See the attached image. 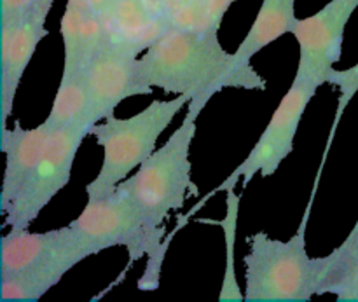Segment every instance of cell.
Wrapping results in <instances>:
<instances>
[{"instance_id":"9a60e30c","label":"cell","mask_w":358,"mask_h":302,"mask_svg":"<svg viewBox=\"0 0 358 302\" xmlns=\"http://www.w3.org/2000/svg\"><path fill=\"white\" fill-rule=\"evenodd\" d=\"M45 124L51 131L76 124H96L91 115V100L84 72L62 76Z\"/></svg>"},{"instance_id":"ac0fdd59","label":"cell","mask_w":358,"mask_h":302,"mask_svg":"<svg viewBox=\"0 0 358 302\" xmlns=\"http://www.w3.org/2000/svg\"><path fill=\"white\" fill-rule=\"evenodd\" d=\"M91 7L90 0H66L65 13L62 17V37L65 49V63H63V76H73L83 72L80 66V41H83V24L87 9Z\"/></svg>"},{"instance_id":"8992f818","label":"cell","mask_w":358,"mask_h":302,"mask_svg":"<svg viewBox=\"0 0 358 302\" xmlns=\"http://www.w3.org/2000/svg\"><path fill=\"white\" fill-rule=\"evenodd\" d=\"M93 255L112 247H126L129 268L164 241V226H156L133 199L115 187L110 194L87 201L80 215L70 222Z\"/></svg>"},{"instance_id":"d6986e66","label":"cell","mask_w":358,"mask_h":302,"mask_svg":"<svg viewBox=\"0 0 358 302\" xmlns=\"http://www.w3.org/2000/svg\"><path fill=\"white\" fill-rule=\"evenodd\" d=\"M327 82H331L332 86L338 87L339 93H341V96H339L338 114H336L334 124H332V129H331V136H329V142H327V149H325V157H327L329 149H331V143H332V138H334L336 128H338L339 119H341L346 105H348L350 101L353 100V96L358 93V63L348 70H336L334 69L331 73H329Z\"/></svg>"},{"instance_id":"ffe728a7","label":"cell","mask_w":358,"mask_h":302,"mask_svg":"<svg viewBox=\"0 0 358 302\" xmlns=\"http://www.w3.org/2000/svg\"><path fill=\"white\" fill-rule=\"evenodd\" d=\"M234 0H203L199 6L198 14V30H212L217 31L220 27L222 16Z\"/></svg>"},{"instance_id":"7c38bea8","label":"cell","mask_w":358,"mask_h":302,"mask_svg":"<svg viewBox=\"0 0 358 302\" xmlns=\"http://www.w3.org/2000/svg\"><path fill=\"white\" fill-rule=\"evenodd\" d=\"M52 131L45 122L31 129L21 128L16 121L13 129L2 128L0 131V149L6 154V171H3L2 191H0V210L6 212L17 192L28 180L30 173L41 161Z\"/></svg>"},{"instance_id":"9c48e42d","label":"cell","mask_w":358,"mask_h":302,"mask_svg":"<svg viewBox=\"0 0 358 302\" xmlns=\"http://www.w3.org/2000/svg\"><path fill=\"white\" fill-rule=\"evenodd\" d=\"M90 248L79 234L69 226L45 233H30L28 229H10L2 236L0 247V278L31 271L56 269L63 275L91 257Z\"/></svg>"},{"instance_id":"30bf717a","label":"cell","mask_w":358,"mask_h":302,"mask_svg":"<svg viewBox=\"0 0 358 302\" xmlns=\"http://www.w3.org/2000/svg\"><path fill=\"white\" fill-rule=\"evenodd\" d=\"M358 9V0H331L317 14L297 21L294 37L299 44V69L296 77L322 86L341 59L345 30Z\"/></svg>"},{"instance_id":"5bb4252c","label":"cell","mask_w":358,"mask_h":302,"mask_svg":"<svg viewBox=\"0 0 358 302\" xmlns=\"http://www.w3.org/2000/svg\"><path fill=\"white\" fill-rule=\"evenodd\" d=\"M334 294L339 301H358V236L350 233L341 247L318 259L317 296Z\"/></svg>"},{"instance_id":"5b68a950","label":"cell","mask_w":358,"mask_h":302,"mask_svg":"<svg viewBox=\"0 0 358 302\" xmlns=\"http://www.w3.org/2000/svg\"><path fill=\"white\" fill-rule=\"evenodd\" d=\"M318 87H320V84L315 82V80L294 77L292 86L289 87L283 100L276 107V110L273 112L271 119H269L268 126L262 131L261 138L257 140L250 154L245 157L243 163L222 184L217 185L212 192H208L205 198L199 199L198 205L192 206L185 215L178 217L177 226L168 234L166 240H173L178 229L187 226L189 220L196 215V212H199L205 206V203L210 198H213V196L222 191L227 192L231 189H236L238 180H243V187H247L252 178L255 177V173H261L264 178L276 173L283 159L294 150V138H296L297 129H299L301 119H303L310 101L317 94Z\"/></svg>"},{"instance_id":"4fadbf2b","label":"cell","mask_w":358,"mask_h":302,"mask_svg":"<svg viewBox=\"0 0 358 302\" xmlns=\"http://www.w3.org/2000/svg\"><path fill=\"white\" fill-rule=\"evenodd\" d=\"M297 21L296 0H262L257 17L234 55L241 62L250 63L266 45L273 44L285 34H292Z\"/></svg>"},{"instance_id":"ba28073f","label":"cell","mask_w":358,"mask_h":302,"mask_svg":"<svg viewBox=\"0 0 358 302\" xmlns=\"http://www.w3.org/2000/svg\"><path fill=\"white\" fill-rule=\"evenodd\" d=\"M142 45L126 41H110L84 69L91 100L93 121H105L114 115L115 107L126 98L150 94L154 87L147 82L142 63L136 55Z\"/></svg>"},{"instance_id":"6da1fadb","label":"cell","mask_w":358,"mask_h":302,"mask_svg":"<svg viewBox=\"0 0 358 302\" xmlns=\"http://www.w3.org/2000/svg\"><path fill=\"white\" fill-rule=\"evenodd\" d=\"M147 82L173 94H189V107L203 110L226 87L264 91L266 80L254 66L227 52L217 31L168 28L154 38L140 58Z\"/></svg>"},{"instance_id":"277c9868","label":"cell","mask_w":358,"mask_h":302,"mask_svg":"<svg viewBox=\"0 0 358 302\" xmlns=\"http://www.w3.org/2000/svg\"><path fill=\"white\" fill-rule=\"evenodd\" d=\"M199 114L198 108L187 107L184 121L166 143L154 150L133 177L117 185L156 226H163L170 212L180 210L187 196L198 194V185L191 178L189 149Z\"/></svg>"},{"instance_id":"3957f363","label":"cell","mask_w":358,"mask_h":302,"mask_svg":"<svg viewBox=\"0 0 358 302\" xmlns=\"http://www.w3.org/2000/svg\"><path fill=\"white\" fill-rule=\"evenodd\" d=\"M304 215L297 234L289 241L255 233L247 238L245 302H306L317 296L318 259L308 255Z\"/></svg>"},{"instance_id":"2e32d148","label":"cell","mask_w":358,"mask_h":302,"mask_svg":"<svg viewBox=\"0 0 358 302\" xmlns=\"http://www.w3.org/2000/svg\"><path fill=\"white\" fill-rule=\"evenodd\" d=\"M227 212L224 220H208V219H198L199 224H213V226H220L224 229V240H226V271H224L222 289H220V302H234V301H245V296H241L240 285L236 280V269H234V245H236V231H238V213H240V203L241 194H236L234 189L227 191Z\"/></svg>"},{"instance_id":"7402d4cb","label":"cell","mask_w":358,"mask_h":302,"mask_svg":"<svg viewBox=\"0 0 358 302\" xmlns=\"http://www.w3.org/2000/svg\"><path fill=\"white\" fill-rule=\"evenodd\" d=\"M51 6H52V0H37L34 6V9L37 10H42V13L49 14V10H51Z\"/></svg>"},{"instance_id":"8fae6325","label":"cell","mask_w":358,"mask_h":302,"mask_svg":"<svg viewBox=\"0 0 358 302\" xmlns=\"http://www.w3.org/2000/svg\"><path fill=\"white\" fill-rule=\"evenodd\" d=\"M48 14L31 9L17 23H2L0 30V108L2 128L13 112L14 96L28 63L34 58L37 45L48 35L45 30Z\"/></svg>"},{"instance_id":"52a82bcc","label":"cell","mask_w":358,"mask_h":302,"mask_svg":"<svg viewBox=\"0 0 358 302\" xmlns=\"http://www.w3.org/2000/svg\"><path fill=\"white\" fill-rule=\"evenodd\" d=\"M93 126L76 124L52 131L41 161L3 212L6 226L10 229H28L35 222L38 213L70 182L73 161Z\"/></svg>"},{"instance_id":"e0dca14e","label":"cell","mask_w":358,"mask_h":302,"mask_svg":"<svg viewBox=\"0 0 358 302\" xmlns=\"http://www.w3.org/2000/svg\"><path fill=\"white\" fill-rule=\"evenodd\" d=\"M56 269H31L17 275L0 278V299L2 301H38L58 285L63 278Z\"/></svg>"},{"instance_id":"44dd1931","label":"cell","mask_w":358,"mask_h":302,"mask_svg":"<svg viewBox=\"0 0 358 302\" xmlns=\"http://www.w3.org/2000/svg\"><path fill=\"white\" fill-rule=\"evenodd\" d=\"M37 0H2L0 7V23H17L23 20Z\"/></svg>"},{"instance_id":"603a6c76","label":"cell","mask_w":358,"mask_h":302,"mask_svg":"<svg viewBox=\"0 0 358 302\" xmlns=\"http://www.w3.org/2000/svg\"><path fill=\"white\" fill-rule=\"evenodd\" d=\"M352 234H357V236H358V220H357V224H355V227H353V231H352Z\"/></svg>"},{"instance_id":"7a4b0ae2","label":"cell","mask_w":358,"mask_h":302,"mask_svg":"<svg viewBox=\"0 0 358 302\" xmlns=\"http://www.w3.org/2000/svg\"><path fill=\"white\" fill-rule=\"evenodd\" d=\"M191 100L189 94H177L171 100H154L145 110L128 119L110 115L103 122H96L91 135L103 149V164L98 177L86 185L87 201L110 194L135 168L145 163L164 129Z\"/></svg>"}]
</instances>
